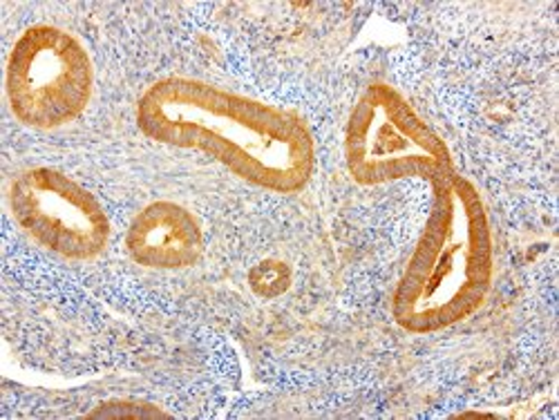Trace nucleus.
Masks as SVG:
<instances>
[{
    "mask_svg": "<svg viewBox=\"0 0 559 420\" xmlns=\"http://www.w3.org/2000/svg\"><path fill=\"white\" fill-rule=\"evenodd\" d=\"M136 123L153 142L204 153L269 193H298L313 175V136L302 117L200 79L153 83L136 104Z\"/></svg>",
    "mask_w": 559,
    "mask_h": 420,
    "instance_id": "obj_1",
    "label": "nucleus"
},
{
    "mask_svg": "<svg viewBox=\"0 0 559 420\" xmlns=\"http://www.w3.org/2000/svg\"><path fill=\"white\" fill-rule=\"evenodd\" d=\"M432 189L430 215L392 298L396 324L416 336L475 315L495 273L490 217L475 183L450 172Z\"/></svg>",
    "mask_w": 559,
    "mask_h": 420,
    "instance_id": "obj_2",
    "label": "nucleus"
},
{
    "mask_svg": "<svg viewBox=\"0 0 559 420\" xmlns=\"http://www.w3.org/2000/svg\"><path fill=\"white\" fill-rule=\"evenodd\" d=\"M14 221L59 257L92 260L110 240V219L99 200L55 168H29L8 189Z\"/></svg>",
    "mask_w": 559,
    "mask_h": 420,
    "instance_id": "obj_5",
    "label": "nucleus"
},
{
    "mask_svg": "<svg viewBox=\"0 0 559 420\" xmlns=\"http://www.w3.org/2000/svg\"><path fill=\"white\" fill-rule=\"evenodd\" d=\"M95 89V68L83 43L57 25H32L5 65L12 115L29 128L55 130L83 115Z\"/></svg>",
    "mask_w": 559,
    "mask_h": 420,
    "instance_id": "obj_4",
    "label": "nucleus"
},
{
    "mask_svg": "<svg viewBox=\"0 0 559 420\" xmlns=\"http://www.w3.org/2000/svg\"><path fill=\"white\" fill-rule=\"evenodd\" d=\"M345 164L360 185L401 179L437 181L450 172L452 155L435 128L388 83L367 85L347 119Z\"/></svg>",
    "mask_w": 559,
    "mask_h": 420,
    "instance_id": "obj_3",
    "label": "nucleus"
},
{
    "mask_svg": "<svg viewBox=\"0 0 559 420\" xmlns=\"http://www.w3.org/2000/svg\"><path fill=\"white\" fill-rule=\"evenodd\" d=\"M204 247L198 217L175 202H155L130 221L126 249L146 268L177 271L193 266Z\"/></svg>",
    "mask_w": 559,
    "mask_h": 420,
    "instance_id": "obj_6",
    "label": "nucleus"
}]
</instances>
